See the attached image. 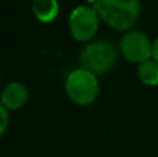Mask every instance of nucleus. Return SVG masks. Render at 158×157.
I'll list each match as a JSON object with an SVG mask.
<instances>
[{"label": "nucleus", "mask_w": 158, "mask_h": 157, "mask_svg": "<svg viewBox=\"0 0 158 157\" xmlns=\"http://www.w3.org/2000/svg\"><path fill=\"white\" fill-rule=\"evenodd\" d=\"M98 17L115 31H131L140 15V0H98L94 6Z\"/></svg>", "instance_id": "f257e3e1"}, {"label": "nucleus", "mask_w": 158, "mask_h": 157, "mask_svg": "<svg viewBox=\"0 0 158 157\" xmlns=\"http://www.w3.org/2000/svg\"><path fill=\"white\" fill-rule=\"evenodd\" d=\"M118 58V52L115 46L108 40L89 42L79 56L81 68L93 72L94 75L107 74L114 68Z\"/></svg>", "instance_id": "f03ea898"}, {"label": "nucleus", "mask_w": 158, "mask_h": 157, "mask_svg": "<svg viewBox=\"0 0 158 157\" xmlns=\"http://www.w3.org/2000/svg\"><path fill=\"white\" fill-rule=\"evenodd\" d=\"M65 92L71 102L78 106H89L96 102L100 93L97 75L85 68L69 72L65 79Z\"/></svg>", "instance_id": "7ed1b4c3"}, {"label": "nucleus", "mask_w": 158, "mask_h": 157, "mask_svg": "<svg viewBox=\"0 0 158 157\" xmlns=\"http://www.w3.org/2000/svg\"><path fill=\"white\" fill-rule=\"evenodd\" d=\"M100 25V17L94 7L78 6L71 13L68 27L71 36L78 42H89L94 38Z\"/></svg>", "instance_id": "20e7f679"}, {"label": "nucleus", "mask_w": 158, "mask_h": 157, "mask_svg": "<svg viewBox=\"0 0 158 157\" xmlns=\"http://www.w3.org/2000/svg\"><path fill=\"white\" fill-rule=\"evenodd\" d=\"M119 50L122 56L133 64H142L153 58V42L142 31L131 29L119 40Z\"/></svg>", "instance_id": "39448f33"}, {"label": "nucleus", "mask_w": 158, "mask_h": 157, "mask_svg": "<svg viewBox=\"0 0 158 157\" xmlns=\"http://www.w3.org/2000/svg\"><path fill=\"white\" fill-rule=\"evenodd\" d=\"M28 99H29V92L24 83L10 82L3 89L2 106H4L8 111H14L25 106Z\"/></svg>", "instance_id": "423d86ee"}, {"label": "nucleus", "mask_w": 158, "mask_h": 157, "mask_svg": "<svg viewBox=\"0 0 158 157\" xmlns=\"http://www.w3.org/2000/svg\"><path fill=\"white\" fill-rule=\"evenodd\" d=\"M32 11L35 17L43 24H50L58 17V0H33Z\"/></svg>", "instance_id": "0eeeda50"}, {"label": "nucleus", "mask_w": 158, "mask_h": 157, "mask_svg": "<svg viewBox=\"0 0 158 157\" xmlns=\"http://www.w3.org/2000/svg\"><path fill=\"white\" fill-rule=\"evenodd\" d=\"M137 77L140 82L146 86L158 85V63L153 58L139 64L137 67Z\"/></svg>", "instance_id": "6e6552de"}, {"label": "nucleus", "mask_w": 158, "mask_h": 157, "mask_svg": "<svg viewBox=\"0 0 158 157\" xmlns=\"http://www.w3.org/2000/svg\"><path fill=\"white\" fill-rule=\"evenodd\" d=\"M8 124H10V111L4 106H0V135L6 134Z\"/></svg>", "instance_id": "1a4fd4ad"}, {"label": "nucleus", "mask_w": 158, "mask_h": 157, "mask_svg": "<svg viewBox=\"0 0 158 157\" xmlns=\"http://www.w3.org/2000/svg\"><path fill=\"white\" fill-rule=\"evenodd\" d=\"M153 60L158 63V36L153 40Z\"/></svg>", "instance_id": "9d476101"}, {"label": "nucleus", "mask_w": 158, "mask_h": 157, "mask_svg": "<svg viewBox=\"0 0 158 157\" xmlns=\"http://www.w3.org/2000/svg\"><path fill=\"white\" fill-rule=\"evenodd\" d=\"M86 2L92 3V4H93V6H94V4H96V3H97V2H98V0H86Z\"/></svg>", "instance_id": "9b49d317"}]
</instances>
